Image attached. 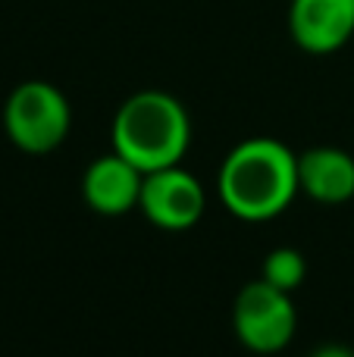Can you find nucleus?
<instances>
[{"instance_id":"obj_4","label":"nucleus","mask_w":354,"mask_h":357,"mask_svg":"<svg viewBox=\"0 0 354 357\" xmlns=\"http://www.w3.org/2000/svg\"><path fill=\"white\" fill-rule=\"evenodd\" d=\"M232 329L238 342L254 354H276L295 339L298 310L292 291L270 285L267 279H254L236 295L232 304Z\"/></svg>"},{"instance_id":"obj_7","label":"nucleus","mask_w":354,"mask_h":357,"mask_svg":"<svg viewBox=\"0 0 354 357\" xmlns=\"http://www.w3.org/2000/svg\"><path fill=\"white\" fill-rule=\"evenodd\" d=\"M141 185L144 173L129 163L123 154L110 151V154L98 157L88 163L85 176H82V195L85 204L100 216H123L141 201Z\"/></svg>"},{"instance_id":"obj_10","label":"nucleus","mask_w":354,"mask_h":357,"mask_svg":"<svg viewBox=\"0 0 354 357\" xmlns=\"http://www.w3.org/2000/svg\"><path fill=\"white\" fill-rule=\"evenodd\" d=\"M311 357H354V351L345 345H320L311 351Z\"/></svg>"},{"instance_id":"obj_2","label":"nucleus","mask_w":354,"mask_h":357,"mask_svg":"<svg viewBox=\"0 0 354 357\" xmlns=\"http://www.w3.org/2000/svg\"><path fill=\"white\" fill-rule=\"evenodd\" d=\"M113 151L135 163L141 173L182 163L192 142V119L179 98L157 88L135 91L113 116Z\"/></svg>"},{"instance_id":"obj_6","label":"nucleus","mask_w":354,"mask_h":357,"mask_svg":"<svg viewBox=\"0 0 354 357\" xmlns=\"http://www.w3.org/2000/svg\"><path fill=\"white\" fill-rule=\"evenodd\" d=\"M288 31L307 54H332L354 35V0H292Z\"/></svg>"},{"instance_id":"obj_8","label":"nucleus","mask_w":354,"mask_h":357,"mask_svg":"<svg viewBox=\"0 0 354 357\" xmlns=\"http://www.w3.org/2000/svg\"><path fill=\"white\" fill-rule=\"evenodd\" d=\"M298 188L317 204L354 197V157L342 148H307L298 157Z\"/></svg>"},{"instance_id":"obj_3","label":"nucleus","mask_w":354,"mask_h":357,"mask_svg":"<svg viewBox=\"0 0 354 357\" xmlns=\"http://www.w3.org/2000/svg\"><path fill=\"white\" fill-rule=\"evenodd\" d=\"M6 138L25 154H50L66 142L72 129V110L66 94L41 79L22 82L3 104Z\"/></svg>"},{"instance_id":"obj_1","label":"nucleus","mask_w":354,"mask_h":357,"mask_svg":"<svg viewBox=\"0 0 354 357\" xmlns=\"http://www.w3.org/2000/svg\"><path fill=\"white\" fill-rule=\"evenodd\" d=\"M220 201L236 220H276L298 195V154L276 138H248L226 154L217 176Z\"/></svg>"},{"instance_id":"obj_9","label":"nucleus","mask_w":354,"mask_h":357,"mask_svg":"<svg viewBox=\"0 0 354 357\" xmlns=\"http://www.w3.org/2000/svg\"><path fill=\"white\" fill-rule=\"evenodd\" d=\"M305 276H307V260H305V254L295 251V248H276V251H270L267 257H263L261 279H267L276 289L295 291L305 282Z\"/></svg>"},{"instance_id":"obj_5","label":"nucleus","mask_w":354,"mask_h":357,"mask_svg":"<svg viewBox=\"0 0 354 357\" xmlns=\"http://www.w3.org/2000/svg\"><path fill=\"white\" fill-rule=\"evenodd\" d=\"M138 210H141L154 226L167 229V232L192 229L194 222H201V216H204V210H207L204 185L188 173V169H182L179 163H176V167L154 169V173H144Z\"/></svg>"}]
</instances>
